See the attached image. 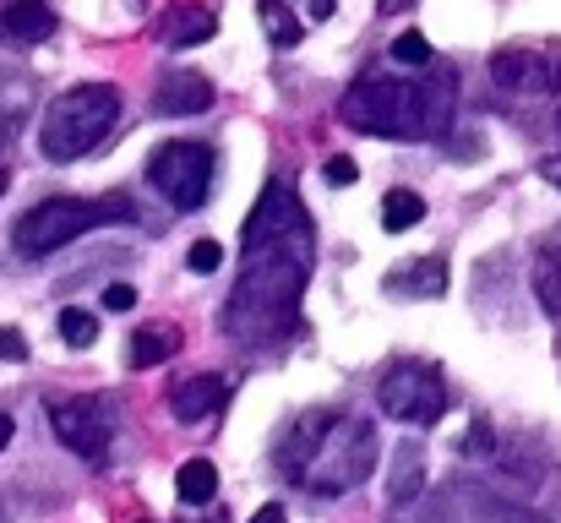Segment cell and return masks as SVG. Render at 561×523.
<instances>
[{"label": "cell", "instance_id": "obj_1", "mask_svg": "<svg viewBox=\"0 0 561 523\" xmlns=\"http://www.w3.org/2000/svg\"><path fill=\"white\" fill-rule=\"evenodd\" d=\"M311 262H317V235H311L306 202L284 174H273L245 218V257L224 300V333L240 344L284 339L311 284Z\"/></svg>", "mask_w": 561, "mask_h": 523}, {"label": "cell", "instance_id": "obj_2", "mask_svg": "<svg viewBox=\"0 0 561 523\" xmlns=\"http://www.w3.org/2000/svg\"><path fill=\"white\" fill-rule=\"evenodd\" d=\"M376 453L381 447H376L371 420L311 409L284 431V442L273 447V464L317 497H344V491L366 486L376 475Z\"/></svg>", "mask_w": 561, "mask_h": 523}, {"label": "cell", "instance_id": "obj_3", "mask_svg": "<svg viewBox=\"0 0 561 523\" xmlns=\"http://www.w3.org/2000/svg\"><path fill=\"white\" fill-rule=\"evenodd\" d=\"M121 121V88L110 82H82V88H66L49 99L44 110V126H38V148L49 164H77L88 159Z\"/></svg>", "mask_w": 561, "mask_h": 523}, {"label": "cell", "instance_id": "obj_4", "mask_svg": "<svg viewBox=\"0 0 561 523\" xmlns=\"http://www.w3.org/2000/svg\"><path fill=\"white\" fill-rule=\"evenodd\" d=\"M131 218H137V202L126 191H110V196H49V202H38V207H27L16 218L11 246L22 257H55L60 246L82 240L88 229H99V224H131Z\"/></svg>", "mask_w": 561, "mask_h": 523}, {"label": "cell", "instance_id": "obj_5", "mask_svg": "<svg viewBox=\"0 0 561 523\" xmlns=\"http://www.w3.org/2000/svg\"><path fill=\"white\" fill-rule=\"evenodd\" d=\"M458 110V82L447 66H436L431 77H392V121L387 137L392 143H425V137H447Z\"/></svg>", "mask_w": 561, "mask_h": 523}, {"label": "cell", "instance_id": "obj_6", "mask_svg": "<svg viewBox=\"0 0 561 523\" xmlns=\"http://www.w3.org/2000/svg\"><path fill=\"white\" fill-rule=\"evenodd\" d=\"M447 376L431 365V360H392L381 376H376V409L387 414V420H398V425H414V431H425V425H436L442 414H447Z\"/></svg>", "mask_w": 561, "mask_h": 523}, {"label": "cell", "instance_id": "obj_7", "mask_svg": "<svg viewBox=\"0 0 561 523\" xmlns=\"http://www.w3.org/2000/svg\"><path fill=\"white\" fill-rule=\"evenodd\" d=\"M49 425H55V436H60L66 453H77L88 464H104L110 458V442H115V425H121V409L104 393L49 398Z\"/></svg>", "mask_w": 561, "mask_h": 523}, {"label": "cell", "instance_id": "obj_8", "mask_svg": "<svg viewBox=\"0 0 561 523\" xmlns=\"http://www.w3.org/2000/svg\"><path fill=\"white\" fill-rule=\"evenodd\" d=\"M148 185L170 202V207H202L207 191H213V148L207 143H191V137H175L164 143L153 159H148Z\"/></svg>", "mask_w": 561, "mask_h": 523}, {"label": "cell", "instance_id": "obj_9", "mask_svg": "<svg viewBox=\"0 0 561 523\" xmlns=\"http://www.w3.org/2000/svg\"><path fill=\"white\" fill-rule=\"evenodd\" d=\"M213 99H218V88H213L202 71H170V77L159 82V93H153V115H164V121H186V115L213 110Z\"/></svg>", "mask_w": 561, "mask_h": 523}, {"label": "cell", "instance_id": "obj_10", "mask_svg": "<svg viewBox=\"0 0 561 523\" xmlns=\"http://www.w3.org/2000/svg\"><path fill=\"white\" fill-rule=\"evenodd\" d=\"M224 403H229V382L213 376V371H196L186 382H175V393H170V414H175L181 425H202V420L218 414Z\"/></svg>", "mask_w": 561, "mask_h": 523}, {"label": "cell", "instance_id": "obj_11", "mask_svg": "<svg viewBox=\"0 0 561 523\" xmlns=\"http://www.w3.org/2000/svg\"><path fill=\"white\" fill-rule=\"evenodd\" d=\"M218 33V11L213 5H196V0H175L164 16H159V44L164 49H196Z\"/></svg>", "mask_w": 561, "mask_h": 523}, {"label": "cell", "instance_id": "obj_12", "mask_svg": "<svg viewBox=\"0 0 561 523\" xmlns=\"http://www.w3.org/2000/svg\"><path fill=\"white\" fill-rule=\"evenodd\" d=\"M49 33H55V11L44 0H11L0 11V44L27 49V44H44Z\"/></svg>", "mask_w": 561, "mask_h": 523}, {"label": "cell", "instance_id": "obj_13", "mask_svg": "<svg viewBox=\"0 0 561 523\" xmlns=\"http://www.w3.org/2000/svg\"><path fill=\"white\" fill-rule=\"evenodd\" d=\"M491 82L502 93H546V66L535 49H496L491 55Z\"/></svg>", "mask_w": 561, "mask_h": 523}, {"label": "cell", "instance_id": "obj_14", "mask_svg": "<svg viewBox=\"0 0 561 523\" xmlns=\"http://www.w3.org/2000/svg\"><path fill=\"white\" fill-rule=\"evenodd\" d=\"M186 344V333L175 328V322H148V328H137L131 333V371H153V365H164L170 354H181Z\"/></svg>", "mask_w": 561, "mask_h": 523}, {"label": "cell", "instance_id": "obj_15", "mask_svg": "<svg viewBox=\"0 0 561 523\" xmlns=\"http://www.w3.org/2000/svg\"><path fill=\"white\" fill-rule=\"evenodd\" d=\"M387 491H392L398 508H409V502L425 491V447H420L414 436L398 447V458H392V486H387Z\"/></svg>", "mask_w": 561, "mask_h": 523}, {"label": "cell", "instance_id": "obj_16", "mask_svg": "<svg viewBox=\"0 0 561 523\" xmlns=\"http://www.w3.org/2000/svg\"><path fill=\"white\" fill-rule=\"evenodd\" d=\"M387 289L392 295H442L447 289V262L442 257H414L403 273L387 278Z\"/></svg>", "mask_w": 561, "mask_h": 523}, {"label": "cell", "instance_id": "obj_17", "mask_svg": "<svg viewBox=\"0 0 561 523\" xmlns=\"http://www.w3.org/2000/svg\"><path fill=\"white\" fill-rule=\"evenodd\" d=\"M535 295L551 317H561V235H546L535 251Z\"/></svg>", "mask_w": 561, "mask_h": 523}, {"label": "cell", "instance_id": "obj_18", "mask_svg": "<svg viewBox=\"0 0 561 523\" xmlns=\"http://www.w3.org/2000/svg\"><path fill=\"white\" fill-rule=\"evenodd\" d=\"M256 16H262L273 49H295V44H306V22L295 16L289 0H256Z\"/></svg>", "mask_w": 561, "mask_h": 523}, {"label": "cell", "instance_id": "obj_19", "mask_svg": "<svg viewBox=\"0 0 561 523\" xmlns=\"http://www.w3.org/2000/svg\"><path fill=\"white\" fill-rule=\"evenodd\" d=\"M420 218H425V196H420V191L392 185V191L381 196V229H387V235H403V229H414Z\"/></svg>", "mask_w": 561, "mask_h": 523}, {"label": "cell", "instance_id": "obj_20", "mask_svg": "<svg viewBox=\"0 0 561 523\" xmlns=\"http://www.w3.org/2000/svg\"><path fill=\"white\" fill-rule=\"evenodd\" d=\"M175 491H181L186 508H207L218 497V469L207 458H191V464H181V475H175Z\"/></svg>", "mask_w": 561, "mask_h": 523}, {"label": "cell", "instance_id": "obj_21", "mask_svg": "<svg viewBox=\"0 0 561 523\" xmlns=\"http://www.w3.org/2000/svg\"><path fill=\"white\" fill-rule=\"evenodd\" d=\"M60 339H66L71 349H88L93 339H99V317L82 311V306H66V311H60Z\"/></svg>", "mask_w": 561, "mask_h": 523}, {"label": "cell", "instance_id": "obj_22", "mask_svg": "<svg viewBox=\"0 0 561 523\" xmlns=\"http://www.w3.org/2000/svg\"><path fill=\"white\" fill-rule=\"evenodd\" d=\"M392 60H398V66H431L425 33H398V38H392Z\"/></svg>", "mask_w": 561, "mask_h": 523}, {"label": "cell", "instance_id": "obj_23", "mask_svg": "<svg viewBox=\"0 0 561 523\" xmlns=\"http://www.w3.org/2000/svg\"><path fill=\"white\" fill-rule=\"evenodd\" d=\"M458 453H463V458H491V453H496V436H491V420H474V425L463 431V442H458Z\"/></svg>", "mask_w": 561, "mask_h": 523}, {"label": "cell", "instance_id": "obj_24", "mask_svg": "<svg viewBox=\"0 0 561 523\" xmlns=\"http://www.w3.org/2000/svg\"><path fill=\"white\" fill-rule=\"evenodd\" d=\"M186 268L191 273H218V268H224V246H218V240H196L186 251Z\"/></svg>", "mask_w": 561, "mask_h": 523}, {"label": "cell", "instance_id": "obj_25", "mask_svg": "<svg viewBox=\"0 0 561 523\" xmlns=\"http://www.w3.org/2000/svg\"><path fill=\"white\" fill-rule=\"evenodd\" d=\"M328 180H333V185H355V180H360V164H355V159H344V154H339V159H328Z\"/></svg>", "mask_w": 561, "mask_h": 523}, {"label": "cell", "instance_id": "obj_26", "mask_svg": "<svg viewBox=\"0 0 561 523\" xmlns=\"http://www.w3.org/2000/svg\"><path fill=\"white\" fill-rule=\"evenodd\" d=\"M540 66H546V93H561V44L540 55Z\"/></svg>", "mask_w": 561, "mask_h": 523}, {"label": "cell", "instance_id": "obj_27", "mask_svg": "<svg viewBox=\"0 0 561 523\" xmlns=\"http://www.w3.org/2000/svg\"><path fill=\"white\" fill-rule=\"evenodd\" d=\"M104 306H110V311H131V306H137V289H131V284H110V289H104Z\"/></svg>", "mask_w": 561, "mask_h": 523}, {"label": "cell", "instance_id": "obj_28", "mask_svg": "<svg viewBox=\"0 0 561 523\" xmlns=\"http://www.w3.org/2000/svg\"><path fill=\"white\" fill-rule=\"evenodd\" d=\"M0 360H27V339L16 328H0Z\"/></svg>", "mask_w": 561, "mask_h": 523}, {"label": "cell", "instance_id": "obj_29", "mask_svg": "<svg viewBox=\"0 0 561 523\" xmlns=\"http://www.w3.org/2000/svg\"><path fill=\"white\" fill-rule=\"evenodd\" d=\"M251 523H289V513H284L278 502H267V508H256V513H251Z\"/></svg>", "mask_w": 561, "mask_h": 523}, {"label": "cell", "instance_id": "obj_30", "mask_svg": "<svg viewBox=\"0 0 561 523\" xmlns=\"http://www.w3.org/2000/svg\"><path fill=\"white\" fill-rule=\"evenodd\" d=\"M300 5H306L311 22H328V16H333V0H300Z\"/></svg>", "mask_w": 561, "mask_h": 523}, {"label": "cell", "instance_id": "obj_31", "mask_svg": "<svg viewBox=\"0 0 561 523\" xmlns=\"http://www.w3.org/2000/svg\"><path fill=\"white\" fill-rule=\"evenodd\" d=\"M540 174H546V180H551V185L561 191V154H551V159H540Z\"/></svg>", "mask_w": 561, "mask_h": 523}, {"label": "cell", "instance_id": "obj_32", "mask_svg": "<svg viewBox=\"0 0 561 523\" xmlns=\"http://www.w3.org/2000/svg\"><path fill=\"white\" fill-rule=\"evenodd\" d=\"M409 5H414V0H376L381 16H398V11H409Z\"/></svg>", "mask_w": 561, "mask_h": 523}, {"label": "cell", "instance_id": "obj_33", "mask_svg": "<svg viewBox=\"0 0 561 523\" xmlns=\"http://www.w3.org/2000/svg\"><path fill=\"white\" fill-rule=\"evenodd\" d=\"M16 436V425H11V414H0V453H5V442Z\"/></svg>", "mask_w": 561, "mask_h": 523}, {"label": "cell", "instance_id": "obj_34", "mask_svg": "<svg viewBox=\"0 0 561 523\" xmlns=\"http://www.w3.org/2000/svg\"><path fill=\"white\" fill-rule=\"evenodd\" d=\"M5 185H11V170H5V164H0V196H5Z\"/></svg>", "mask_w": 561, "mask_h": 523}, {"label": "cell", "instance_id": "obj_35", "mask_svg": "<svg viewBox=\"0 0 561 523\" xmlns=\"http://www.w3.org/2000/svg\"><path fill=\"white\" fill-rule=\"evenodd\" d=\"M557 132H561V121H557Z\"/></svg>", "mask_w": 561, "mask_h": 523}]
</instances>
